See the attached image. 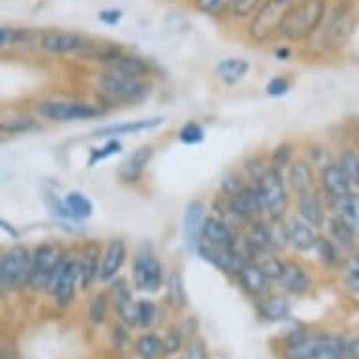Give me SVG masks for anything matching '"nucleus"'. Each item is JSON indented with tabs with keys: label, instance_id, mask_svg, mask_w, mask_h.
I'll use <instances>...</instances> for the list:
<instances>
[{
	"label": "nucleus",
	"instance_id": "680f3d73",
	"mask_svg": "<svg viewBox=\"0 0 359 359\" xmlns=\"http://www.w3.org/2000/svg\"><path fill=\"white\" fill-rule=\"evenodd\" d=\"M275 55H277L278 59H288L290 51L288 49H277V51H275Z\"/></svg>",
	"mask_w": 359,
	"mask_h": 359
},
{
	"label": "nucleus",
	"instance_id": "a18cd8bd",
	"mask_svg": "<svg viewBox=\"0 0 359 359\" xmlns=\"http://www.w3.org/2000/svg\"><path fill=\"white\" fill-rule=\"evenodd\" d=\"M230 6H233V0H196L198 12L209 18H220Z\"/></svg>",
	"mask_w": 359,
	"mask_h": 359
},
{
	"label": "nucleus",
	"instance_id": "c756f323",
	"mask_svg": "<svg viewBox=\"0 0 359 359\" xmlns=\"http://www.w3.org/2000/svg\"><path fill=\"white\" fill-rule=\"evenodd\" d=\"M250 70V66L245 59H239V57H231V59H224L217 65V76L218 79L224 83V85H237L245 79V76Z\"/></svg>",
	"mask_w": 359,
	"mask_h": 359
},
{
	"label": "nucleus",
	"instance_id": "864d4df0",
	"mask_svg": "<svg viewBox=\"0 0 359 359\" xmlns=\"http://www.w3.org/2000/svg\"><path fill=\"white\" fill-rule=\"evenodd\" d=\"M181 344H183V335L179 330H170L168 335L164 337V352L165 353H175L181 350Z\"/></svg>",
	"mask_w": 359,
	"mask_h": 359
},
{
	"label": "nucleus",
	"instance_id": "e2e57ef3",
	"mask_svg": "<svg viewBox=\"0 0 359 359\" xmlns=\"http://www.w3.org/2000/svg\"><path fill=\"white\" fill-rule=\"evenodd\" d=\"M2 359H15V355H13L12 350H6V348H4V352H2Z\"/></svg>",
	"mask_w": 359,
	"mask_h": 359
},
{
	"label": "nucleus",
	"instance_id": "1a4fd4ad",
	"mask_svg": "<svg viewBox=\"0 0 359 359\" xmlns=\"http://www.w3.org/2000/svg\"><path fill=\"white\" fill-rule=\"evenodd\" d=\"M65 250L57 243H43L38 245L32 252V269H30V283L29 288L34 292L48 290L51 284L57 267L65 258Z\"/></svg>",
	"mask_w": 359,
	"mask_h": 359
},
{
	"label": "nucleus",
	"instance_id": "e433bc0d",
	"mask_svg": "<svg viewBox=\"0 0 359 359\" xmlns=\"http://www.w3.org/2000/svg\"><path fill=\"white\" fill-rule=\"evenodd\" d=\"M337 162L350 179L353 189L359 190V151L355 147H344L339 151Z\"/></svg>",
	"mask_w": 359,
	"mask_h": 359
},
{
	"label": "nucleus",
	"instance_id": "a211bd4d",
	"mask_svg": "<svg viewBox=\"0 0 359 359\" xmlns=\"http://www.w3.org/2000/svg\"><path fill=\"white\" fill-rule=\"evenodd\" d=\"M154 147L153 145H142L137 147L128 158L124 160L118 168L117 175L124 184H136L142 181L143 173L147 170L149 162L153 160Z\"/></svg>",
	"mask_w": 359,
	"mask_h": 359
},
{
	"label": "nucleus",
	"instance_id": "6ab92c4d",
	"mask_svg": "<svg viewBox=\"0 0 359 359\" xmlns=\"http://www.w3.org/2000/svg\"><path fill=\"white\" fill-rule=\"evenodd\" d=\"M203 243L212 245V247L236 248L239 245V237L236 233V228L226 220L207 215L205 224H203Z\"/></svg>",
	"mask_w": 359,
	"mask_h": 359
},
{
	"label": "nucleus",
	"instance_id": "7c9ffc66",
	"mask_svg": "<svg viewBox=\"0 0 359 359\" xmlns=\"http://www.w3.org/2000/svg\"><path fill=\"white\" fill-rule=\"evenodd\" d=\"M333 209H335V215H339L359 237V192L352 190L350 194L335 201Z\"/></svg>",
	"mask_w": 359,
	"mask_h": 359
},
{
	"label": "nucleus",
	"instance_id": "cd10ccee",
	"mask_svg": "<svg viewBox=\"0 0 359 359\" xmlns=\"http://www.w3.org/2000/svg\"><path fill=\"white\" fill-rule=\"evenodd\" d=\"M290 301L286 295L280 294H267L264 299L258 303L259 316L267 322H283L290 316Z\"/></svg>",
	"mask_w": 359,
	"mask_h": 359
},
{
	"label": "nucleus",
	"instance_id": "72a5a7b5",
	"mask_svg": "<svg viewBox=\"0 0 359 359\" xmlns=\"http://www.w3.org/2000/svg\"><path fill=\"white\" fill-rule=\"evenodd\" d=\"M165 297H168V303L173 309H183V306H187L189 295H187V288H184V280L181 273L173 271L168 277V283H165Z\"/></svg>",
	"mask_w": 359,
	"mask_h": 359
},
{
	"label": "nucleus",
	"instance_id": "b1692460",
	"mask_svg": "<svg viewBox=\"0 0 359 359\" xmlns=\"http://www.w3.org/2000/svg\"><path fill=\"white\" fill-rule=\"evenodd\" d=\"M297 209H299V217L306 224H311L312 228H324V224L327 222L324 201L316 190L297 196Z\"/></svg>",
	"mask_w": 359,
	"mask_h": 359
},
{
	"label": "nucleus",
	"instance_id": "37998d69",
	"mask_svg": "<svg viewBox=\"0 0 359 359\" xmlns=\"http://www.w3.org/2000/svg\"><path fill=\"white\" fill-rule=\"evenodd\" d=\"M342 278H344V286H346L352 294L359 295V252H353L352 256L344 262Z\"/></svg>",
	"mask_w": 359,
	"mask_h": 359
},
{
	"label": "nucleus",
	"instance_id": "ea45409f",
	"mask_svg": "<svg viewBox=\"0 0 359 359\" xmlns=\"http://www.w3.org/2000/svg\"><path fill=\"white\" fill-rule=\"evenodd\" d=\"M136 318H137V327H143V330L153 327V325L160 320L158 306L154 305L153 301L140 299L136 303Z\"/></svg>",
	"mask_w": 359,
	"mask_h": 359
},
{
	"label": "nucleus",
	"instance_id": "c9c22d12",
	"mask_svg": "<svg viewBox=\"0 0 359 359\" xmlns=\"http://www.w3.org/2000/svg\"><path fill=\"white\" fill-rule=\"evenodd\" d=\"M136 350L137 358L140 359H158L164 352V339H160L154 333H145L136 341Z\"/></svg>",
	"mask_w": 359,
	"mask_h": 359
},
{
	"label": "nucleus",
	"instance_id": "c85d7f7f",
	"mask_svg": "<svg viewBox=\"0 0 359 359\" xmlns=\"http://www.w3.org/2000/svg\"><path fill=\"white\" fill-rule=\"evenodd\" d=\"M327 230H330V237L339 245L342 252H353L355 250L359 237L339 215H333V217L327 218Z\"/></svg>",
	"mask_w": 359,
	"mask_h": 359
},
{
	"label": "nucleus",
	"instance_id": "412c9836",
	"mask_svg": "<svg viewBox=\"0 0 359 359\" xmlns=\"http://www.w3.org/2000/svg\"><path fill=\"white\" fill-rule=\"evenodd\" d=\"M286 231H288V245L297 252H311L316 248L318 243L316 228H312L301 217L290 218L286 222Z\"/></svg>",
	"mask_w": 359,
	"mask_h": 359
},
{
	"label": "nucleus",
	"instance_id": "423d86ee",
	"mask_svg": "<svg viewBox=\"0 0 359 359\" xmlns=\"http://www.w3.org/2000/svg\"><path fill=\"white\" fill-rule=\"evenodd\" d=\"M32 252L25 245H13L0 259V284L4 292L23 290L30 283Z\"/></svg>",
	"mask_w": 359,
	"mask_h": 359
},
{
	"label": "nucleus",
	"instance_id": "473e14b6",
	"mask_svg": "<svg viewBox=\"0 0 359 359\" xmlns=\"http://www.w3.org/2000/svg\"><path fill=\"white\" fill-rule=\"evenodd\" d=\"M107 68H113V70L123 72V74H128V76L134 77H145L151 72V65L147 60L142 59V57H136V55H126L123 53L118 59H115Z\"/></svg>",
	"mask_w": 359,
	"mask_h": 359
},
{
	"label": "nucleus",
	"instance_id": "8fccbe9b",
	"mask_svg": "<svg viewBox=\"0 0 359 359\" xmlns=\"http://www.w3.org/2000/svg\"><path fill=\"white\" fill-rule=\"evenodd\" d=\"M247 187L245 183V179H243L239 173H228V175L224 177L222 181H220V189H222V194L228 196V198H233L241 192L243 189Z\"/></svg>",
	"mask_w": 359,
	"mask_h": 359
},
{
	"label": "nucleus",
	"instance_id": "bf43d9fd",
	"mask_svg": "<svg viewBox=\"0 0 359 359\" xmlns=\"http://www.w3.org/2000/svg\"><path fill=\"white\" fill-rule=\"evenodd\" d=\"M352 136H353V147H355L359 151V121H358V123H355V126H353V134H352Z\"/></svg>",
	"mask_w": 359,
	"mask_h": 359
},
{
	"label": "nucleus",
	"instance_id": "0eeeda50",
	"mask_svg": "<svg viewBox=\"0 0 359 359\" xmlns=\"http://www.w3.org/2000/svg\"><path fill=\"white\" fill-rule=\"evenodd\" d=\"M41 118L51 123H76V121H93L104 115V109L95 104L79 100H46L36 106Z\"/></svg>",
	"mask_w": 359,
	"mask_h": 359
},
{
	"label": "nucleus",
	"instance_id": "052dcab7",
	"mask_svg": "<svg viewBox=\"0 0 359 359\" xmlns=\"http://www.w3.org/2000/svg\"><path fill=\"white\" fill-rule=\"evenodd\" d=\"M2 228H4V230H6V231H10V233H12V236L15 237V239H18V237H19V233H18V231L13 230L12 226H10V224H8L6 220H2Z\"/></svg>",
	"mask_w": 359,
	"mask_h": 359
},
{
	"label": "nucleus",
	"instance_id": "0e129e2a",
	"mask_svg": "<svg viewBox=\"0 0 359 359\" xmlns=\"http://www.w3.org/2000/svg\"><path fill=\"white\" fill-rule=\"evenodd\" d=\"M358 13H359V12H358Z\"/></svg>",
	"mask_w": 359,
	"mask_h": 359
},
{
	"label": "nucleus",
	"instance_id": "2eb2a0df",
	"mask_svg": "<svg viewBox=\"0 0 359 359\" xmlns=\"http://www.w3.org/2000/svg\"><path fill=\"white\" fill-rule=\"evenodd\" d=\"M318 183L325 198L331 201V205L346 194H350L352 190H355L350 183L348 175L344 173V170L339 165V162H327V164L322 165Z\"/></svg>",
	"mask_w": 359,
	"mask_h": 359
},
{
	"label": "nucleus",
	"instance_id": "c03bdc74",
	"mask_svg": "<svg viewBox=\"0 0 359 359\" xmlns=\"http://www.w3.org/2000/svg\"><path fill=\"white\" fill-rule=\"evenodd\" d=\"M107 311H109V299L106 294H98L90 301L88 306V318L96 325H102L107 320Z\"/></svg>",
	"mask_w": 359,
	"mask_h": 359
},
{
	"label": "nucleus",
	"instance_id": "393cba45",
	"mask_svg": "<svg viewBox=\"0 0 359 359\" xmlns=\"http://www.w3.org/2000/svg\"><path fill=\"white\" fill-rule=\"evenodd\" d=\"M278 280L283 284V288L292 295L306 294L312 286L311 275L299 264H295V262H286L284 264V273Z\"/></svg>",
	"mask_w": 359,
	"mask_h": 359
},
{
	"label": "nucleus",
	"instance_id": "2f4dec72",
	"mask_svg": "<svg viewBox=\"0 0 359 359\" xmlns=\"http://www.w3.org/2000/svg\"><path fill=\"white\" fill-rule=\"evenodd\" d=\"M65 205L72 220H87V218L93 217V211H95L93 201L77 190H72L66 194Z\"/></svg>",
	"mask_w": 359,
	"mask_h": 359
},
{
	"label": "nucleus",
	"instance_id": "a19ab883",
	"mask_svg": "<svg viewBox=\"0 0 359 359\" xmlns=\"http://www.w3.org/2000/svg\"><path fill=\"white\" fill-rule=\"evenodd\" d=\"M121 151H123V143L118 142L117 137H111V140H107L102 147L90 149V154H88V165H90V168H95L98 162H104V160L111 158V156L118 154Z\"/></svg>",
	"mask_w": 359,
	"mask_h": 359
},
{
	"label": "nucleus",
	"instance_id": "58836bf2",
	"mask_svg": "<svg viewBox=\"0 0 359 359\" xmlns=\"http://www.w3.org/2000/svg\"><path fill=\"white\" fill-rule=\"evenodd\" d=\"M38 128H40L38 123L30 117L4 118V121L0 123L2 134H8V136H21V134H29V132H34V130Z\"/></svg>",
	"mask_w": 359,
	"mask_h": 359
},
{
	"label": "nucleus",
	"instance_id": "4d7b16f0",
	"mask_svg": "<svg viewBox=\"0 0 359 359\" xmlns=\"http://www.w3.org/2000/svg\"><path fill=\"white\" fill-rule=\"evenodd\" d=\"M113 344L117 348H124L128 344V331L124 330L123 325H117L113 330Z\"/></svg>",
	"mask_w": 359,
	"mask_h": 359
},
{
	"label": "nucleus",
	"instance_id": "f8f14e48",
	"mask_svg": "<svg viewBox=\"0 0 359 359\" xmlns=\"http://www.w3.org/2000/svg\"><path fill=\"white\" fill-rule=\"evenodd\" d=\"M90 43L93 40L88 36L72 30H46L38 38L40 49L49 55H83Z\"/></svg>",
	"mask_w": 359,
	"mask_h": 359
},
{
	"label": "nucleus",
	"instance_id": "6e6552de",
	"mask_svg": "<svg viewBox=\"0 0 359 359\" xmlns=\"http://www.w3.org/2000/svg\"><path fill=\"white\" fill-rule=\"evenodd\" d=\"M164 269L160 259L156 258V252L151 243H142L134 256V265H132V278L134 286L140 292L147 294H156L164 283Z\"/></svg>",
	"mask_w": 359,
	"mask_h": 359
},
{
	"label": "nucleus",
	"instance_id": "9b49d317",
	"mask_svg": "<svg viewBox=\"0 0 359 359\" xmlns=\"http://www.w3.org/2000/svg\"><path fill=\"white\" fill-rule=\"evenodd\" d=\"M359 21V13L353 12L352 6H339L333 10L330 19L325 21L324 29V43L330 49H341L346 46L352 38L355 25Z\"/></svg>",
	"mask_w": 359,
	"mask_h": 359
},
{
	"label": "nucleus",
	"instance_id": "ddd939ff",
	"mask_svg": "<svg viewBox=\"0 0 359 359\" xmlns=\"http://www.w3.org/2000/svg\"><path fill=\"white\" fill-rule=\"evenodd\" d=\"M207 218L205 203L201 200H192L184 209L183 217V245L190 254L200 252L203 243V224Z\"/></svg>",
	"mask_w": 359,
	"mask_h": 359
},
{
	"label": "nucleus",
	"instance_id": "f3484780",
	"mask_svg": "<svg viewBox=\"0 0 359 359\" xmlns=\"http://www.w3.org/2000/svg\"><path fill=\"white\" fill-rule=\"evenodd\" d=\"M102 248L98 243H87L83 247L81 254L77 256L79 262V288L87 292L96 280H100L102 265Z\"/></svg>",
	"mask_w": 359,
	"mask_h": 359
},
{
	"label": "nucleus",
	"instance_id": "9d476101",
	"mask_svg": "<svg viewBox=\"0 0 359 359\" xmlns=\"http://www.w3.org/2000/svg\"><path fill=\"white\" fill-rule=\"evenodd\" d=\"M76 286H79V262L74 254H65L51 278L48 292L57 305L68 306L76 297Z\"/></svg>",
	"mask_w": 359,
	"mask_h": 359
},
{
	"label": "nucleus",
	"instance_id": "aec40b11",
	"mask_svg": "<svg viewBox=\"0 0 359 359\" xmlns=\"http://www.w3.org/2000/svg\"><path fill=\"white\" fill-rule=\"evenodd\" d=\"M128 256V247L123 239H111L104 248L100 265V280L102 283H111L123 269L124 262Z\"/></svg>",
	"mask_w": 359,
	"mask_h": 359
},
{
	"label": "nucleus",
	"instance_id": "4468645a",
	"mask_svg": "<svg viewBox=\"0 0 359 359\" xmlns=\"http://www.w3.org/2000/svg\"><path fill=\"white\" fill-rule=\"evenodd\" d=\"M198 256L209 262L212 267H217L218 271L228 273V275H239L243 267L250 259L243 254V250L239 247L236 248H222V247H212V245H207V243H201L200 252Z\"/></svg>",
	"mask_w": 359,
	"mask_h": 359
},
{
	"label": "nucleus",
	"instance_id": "6e6d98bb",
	"mask_svg": "<svg viewBox=\"0 0 359 359\" xmlns=\"http://www.w3.org/2000/svg\"><path fill=\"white\" fill-rule=\"evenodd\" d=\"M344 359H359V337H353L344 344Z\"/></svg>",
	"mask_w": 359,
	"mask_h": 359
},
{
	"label": "nucleus",
	"instance_id": "39448f33",
	"mask_svg": "<svg viewBox=\"0 0 359 359\" xmlns=\"http://www.w3.org/2000/svg\"><path fill=\"white\" fill-rule=\"evenodd\" d=\"M295 4H297L295 0H265L250 21V27H248L250 38L256 43L271 40L273 36L278 34L280 25L284 23V19Z\"/></svg>",
	"mask_w": 359,
	"mask_h": 359
},
{
	"label": "nucleus",
	"instance_id": "bb28decb",
	"mask_svg": "<svg viewBox=\"0 0 359 359\" xmlns=\"http://www.w3.org/2000/svg\"><path fill=\"white\" fill-rule=\"evenodd\" d=\"M231 201H233L236 209L241 212V217L245 218L247 222H252L256 218L264 217V212H262V203H259L258 189H256V184L254 183L247 184L239 194L231 198Z\"/></svg>",
	"mask_w": 359,
	"mask_h": 359
},
{
	"label": "nucleus",
	"instance_id": "13d9d810",
	"mask_svg": "<svg viewBox=\"0 0 359 359\" xmlns=\"http://www.w3.org/2000/svg\"><path fill=\"white\" fill-rule=\"evenodd\" d=\"M190 355H192V359H207L205 346H203L201 342H194V344L190 346Z\"/></svg>",
	"mask_w": 359,
	"mask_h": 359
},
{
	"label": "nucleus",
	"instance_id": "09e8293b",
	"mask_svg": "<svg viewBox=\"0 0 359 359\" xmlns=\"http://www.w3.org/2000/svg\"><path fill=\"white\" fill-rule=\"evenodd\" d=\"M271 165H269V162L264 158V156H254V158H250L245 164V171H247V177L248 181H252L254 184L258 183L259 179L265 175V171L269 170Z\"/></svg>",
	"mask_w": 359,
	"mask_h": 359
},
{
	"label": "nucleus",
	"instance_id": "20e7f679",
	"mask_svg": "<svg viewBox=\"0 0 359 359\" xmlns=\"http://www.w3.org/2000/svg\"><path fill=\"white\" fill-rule=\"evenodd\" d=\"M256 189H258L264 217L269 218V220H283L286 211H288L290 201L283 171L269 168L265 171V175L256 183Z\"/></svg>",
	"mask_w": 359,
	"mask_h": 359
},
{
	"label": "nucleus",
	"instance_id": "f03ea898",
	"mask_svg": "<svg viewBox=\"0 0 359 359\" xmlns=\"http://www.w3.org/2000/svg\"><path fill=\"white\" fill-rule=\"evenodd\" d=\"M98 88H100L104 100L111 104H128L136 106L147 100L149 85L142 77L128 76L123 72L107 68L98 77Z\"/></svg>",
	"mask_w": 359,
	"mask_h": 359
},
{
	"label": "nucleus",
	"instance_id": "de8ad7c7",
	"mask_svg": "<svg viewBox=\"0 0 359 359\" xmlns=\"http://www.w3.org/2000/svg\"><path fill=\"white\" fill-rule=\"evenodd\" d=\"M294 162V147L290 143H283L273 151L271 158H269V165L275 170L283 171L284 168H288Z\"/></svg>",
	"mask_w": 359,
	"mask_h": 359
},
{
	"label": "nucleus",
	"instance_id": "5fc2aeb1",
	"mask_svg": "<svg viewBox=\"0 0 359 359\" xmlns=\"http://www.w3.org/2000/svg\"><path fill=\"white\" fill-rule=\"evenodd\" d=\"M98 19H100L102 23L113 27V25L121 23V19H123V10H117V8H107V10H102V12L98 13Z\"/></svg>",
	"mask_w": 359,
	"mask_h": 359
},
{
	"label": "nucleus",
	"instance_id": "79ce46f5",
	"mask_svg": "<svg viewBox=\"0 0 359 359\" xmlns=\"http://www.w3.org/2000/svg\"><path fill=\"white\" fill-rule=\"evenodd\" d=\"M32 32L25 29H13V27H2L0 30V43L2 48H15V46H27L30 43Z\"/></svg>",
	"mask_w": 359,
	"mask_h": 359
},
{
	"label": "nucleus",
	"instance_id": "603ef678",
	"mask_svg": "<svg viewBox=\"0 0 359 359\" xmlns=\"http://www.w3.org/2000/svg\"><path fill=\"white\" fill-rule=\"evenodd\" d=\"M292 88V81L288 77L284 76H275L271 81L265 85V93L273 98H278V96L288 95V90Z\"/></svg>",
	"mask_w": 359,
	"mask_h": 359
},
{
	"label": "nucleus",
	"instance_id": "49530a36",
	"mask_svg": "<svg viewBox=\"0 0 359 359\" xmlns=\"http://www.w3.org/2000/svg\"><path fill=\"white\" fill-rule=\"evenodd\" d=\"M179 140L184 143V145H200L203 140H205V130L200 123H194L190 121L179 130Z\"/></svg>",
	"mask_w": 359,
	"mask_h": 359
},
{
	"label": "nucleus",
	"instance_id": "7ed1b4c3",
	"mask_svg": "<svg viewBox=\"0 0 359 359\" xmlns=\"http://www.w3.org/2000/svg\"><path fill=\"white\" fill-rule=\"evenodd\" d=\"M325 21L324 0H303L292 8L280 25L278 34L288 41H301L312 36Z\"/></svg>",
	"mask_w": 359,
	"mask_h": 359
},
{
	"label": "nucleus",
	"instance_id": "f704fd0d",
	"mask_svg": "<svg viewBox=\"0 0 359 359\" xmlns=\"http://www.w3.org/2000/svg\"><path fill=\"white\" fill-rule=\"evenodd\" d=\"M212 209L217 211V217H220L222 220L233 226V228H239V226H250V222H247L245 218L241 217V212L237 211L233 201L228 196H218L215 203H212Z\"/></svg>",
	"mask_w": 359,
	"mask_h": 359
},
{
	"label": "nucleus",
	"instance_id": "f257e3e1",
	"mask_svg": "<svg viewBox=\"0 0 359 359\" xmlns=\"http://www.w3.org/2000/svg\"><path fill=\"white\" fill-rule=\"evenodd\" d=\"M344 344L333 333H299L284 344V359H344Z\"/></svg>",
	"mask_w": 359,
	"mask_h": 359
},
{
	"label": "nucleus",
	"instance_id": "4c0bfd02",
	"mask_svg": "<svg viewBox=\"0 0 359 359\" xmlns=\"http://www.w3.org/2000/svg\"><path fill=\"white\" fill-rule=\"evenodd\" d=\"M314 250L325 265H339L342 262V254H344L331 237L324 236H318V243H316Z\"/></svg>",
	"mask_w": 359,
	"mask_h": 359
},
{
	"label": "nucleus",
	"instance_id": "dca6fc26",
	"mask_svg": "<svg viewBox=\"0 0 359 359\" xmlns=\"http://www.w3.org/2000/svg\"><path fill=\"white\" fill-rule=\"evenodd\" d=\"M109 297L111 303L117 311L118 318L126 327H137L136 318V303L132 297V290L124 278H115L111 280V288H109Z\"/></svg>",
	"mask_w": 359,
	"mask_h": 359
},
{
	"label": "nucleus",
	"instance_id": "3c124183",
	"mask_svg": "<svg viewBox=\"0 0 359 359\" xmlns=\"http://www.w3.org/2000/svg\"><path fill=\"white\" fill-rule=\"evenodd\" d=\"M264 4V0H233V6H231V13L237 19L250 18L254 13L258 12V8Z\"/></svg>",
	"mask_w": 359,
	"mask_h": 359
},
{
	"label": "nucleus",
	"instance_id": "a878e982",
	"mask_svg": "<svg viewBox=\"0 0 359 359\" xmlns=\"http://www.w3.org/2000/svg\"><path fill=\"white\" fill-rule=\"evenodd\" d=\"M288 184L297 196L314 190V170L306 160L297 158L288 165Z\"/></svg>",
	"mask_w": 359,
	"mask_h": 359
},
{
	"label": "nucleus",
	"instance_id": "5701e85b",
	"mask_svg": "<svg viewBox=\"0 0 359 359\" xmlns=\"http://www.w3.org/2000/svg\"><path fill=\"white\" fill-rule=\"evenodd\" d=\"M164 124L162 117H151V118H140V121H130V123H121V124H109L104 128H98L93 137H118V136H128V134H142V132H149V130L158 128Z\"/></svg>",
	"mask_w": 359,
	"mask_h": 359
},
{
	"label": "nucleus",
	"instance_id": "4be33fe9",
	"mask_svg": "<svg viewBox=\"0 0 359 359\" xmlns=\"http://www.w3.org/2000/svg\"><path fill=\"white\" fill-rule=\"evenodd\" d=\"M237 280L241 284V288L252 297H265L271 290V278L252 262L245 264V267L237 275Z\"/></svg>",
	"mask_w": 359,
	"mask_h": 359
}]
</instances>
